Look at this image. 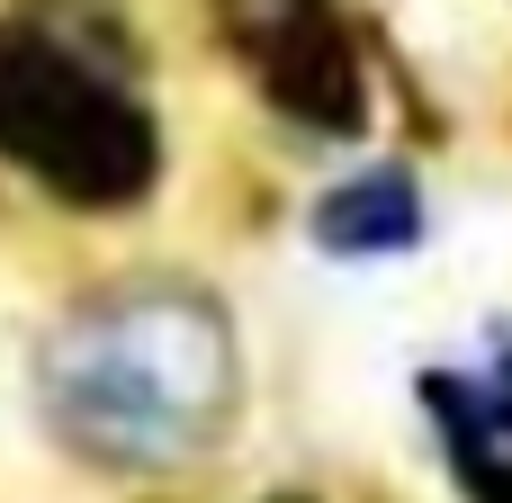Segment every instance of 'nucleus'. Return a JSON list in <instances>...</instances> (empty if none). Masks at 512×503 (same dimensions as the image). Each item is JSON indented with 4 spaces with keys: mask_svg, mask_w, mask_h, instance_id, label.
I'll return each mask as SVG.
<instances>
[{
    "mask_svg": "<svg viewBox=\"0 0 512 503\" xmlns=\"http://www.w3.org/2000/svg\"><path fill=\"white\" fill-rule=\"evenodd\" d=\"M27 405L45 441L99 486L198 477L252 405L234 297L180 261L81 279L27 351Z\"/></svg>",
    "mask_w": 512,
    "mask_h": 503,
    "instance_id": "nucleus-1",
    "label": "nucleus"
},
{
    "mask_svg": "<svg viewBox=\"0 0 512 503\" xmlns=\"http://www.w3.org/2000/svg\"><path fill=\"white\" fill-rule=\"evenodd\" d=\"M0 180L63 225H135L171 189V117L144 81L0 9Z\"/></svg>",
    "mask_w": 512,
    "mask_h": 503,
    "instance_id": "nucleus-2",
    "label": "nucleus"
},
{
    "mask_svg": "<svg viewBox=\"0 0 512 503\" xmlns=\"http://www.w3.org/2000/svg\"><path fill=\"white\" fill-rule=\"evenodd\" d=\"M216 63L243 99L324 153H369L396 99V36L360 0H198Z\"/></svg>",
    "mask_w": 512,
    "mask_h": 503,
    "instance_id": "nucleus-3",
    "label": "nucleus"
},
{
    "mask_svg": "<svg viewBox=\"0 0 512 503\" xmlns=\"http://www.w3.org/2000/svg\"><path fill=\"white\" fill-rule=\"evenodd\" d=\"M414 414L441 450V477L459 503H512V333L486 360H432L414 369Z\"/></svg>",
    "mask_w": 512,
    "mask_h": 503,
    "instance_id": "nucleus-4",
    "label": "nucleus"
},
{
    "mask_svg": "<svg viewBox=\"0 0 512 503\" xmlns=\"http://www.w3.org/2000/svg\"><path fill=\"white\" fill-rule=\"evenodd\" d=\"M306 243L315 261H342V270H378V261H405L432 243V171L414 153H351L315 198H306Z\"/></svg>",
    "mask_w": 512,
    "mask_h": 503,
    "instance_id": "nucleus-5",
    "label": "nucleus"
},
{
    "mask_svg": "<svg viewBox=\"0 0 512 503\" xmlns=\"http://www.w3.org/2000/svg\"><path fill=\"white\" fill-rule=\"evenodd\" d=\"M0 9L36 18L54 45L90 54V63L117 72V81H144V90H153V72H162V45H153V27H144L135 0H0Z\"/></svg>",
    "mask_w": 512,
    "mask_h": 503,
    "instance_id": "nucleus-6",
    "label": "nucleus"
},
{
    "mask_svg": "<svg viewBox=\"0 0 512 503\" xmlns=\"http://www.w3.org/2000/svg\"><path fill=\"white\" fill-rule=\"evenodd\" d=\"M261 503H324V495H306V486H279V495H261Z\"/></svg>",
    "mask_w": 512,
    "mask_h": 503,
    "instance_id": "nucleus-7",
    "label": "nucleus"
}]
</instances>
